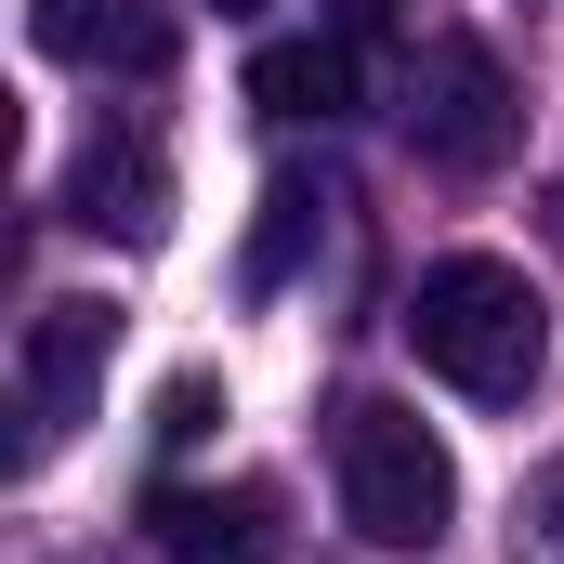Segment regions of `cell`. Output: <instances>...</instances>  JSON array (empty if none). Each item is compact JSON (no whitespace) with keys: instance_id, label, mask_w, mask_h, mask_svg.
<instances>
[{"instance_id":"cell-9","label":"cell","mask_w":564,"mask_h":564,"mask_svg":"<svg viewBox=\"0 0 564 564\" xmlns=\"http://www.w3.org/2000/svg\"><path fill=\"white\" fill-rule=\"evenodd\" d=\"M315 210H328L315 184H263V224H250V250H237V289H250V302H276V289L315 263Z\"/></svg>"},{"instance_id":"cell-7","label":"cell","mask_w":564,"mask_h":564,"mask_svg":"<svg viewBox=\"0 0 564 564\" xmlns=\"http://www.w3.org/2000/svg\"><path fill=\"white\" fill-rule=\"evenodd\" d=\"M144 539L171 564H276V486H144Z\"/></svg>"},{"instance_id":"cell-2","label":"cell","mask_w":564,"mask_h":564,"mask_svg":"<svg viewBox=\"0 0 564 564\" xmlns=\"http://www.w3.org/2000/svg\"><path fill=\"white\" fill-rule=\"evenodd\" d=\"M328 473H341V525H355L368 552H433V539L459 525V459H446L433 421L394 408V394L328 408Z\"/></svg>"},{"instance_id":"cell-11","label":"cell","mask_w":564,"mask_h":564,"mask_svg":"<svg viewBox=\"0 0 564 564\" xmlns=\"http://www.w3.org/2000/svg\"><path fill=\"white\" fill-rule=\"evenodd\" d=\"M552 237H564V171H552Z\"/></svg>"},{"instance_id":"cell-5","label":"cell","mask_w":564,"mask_h":564,"mask_svg":"<svg viewBox=\"0 0 564 564\" xmlns=\"http://www.w3.org/2000/svg\"><path fill=\"white\" fill-rule=\"evenodd\" d=\"M53 210H66L79 237H119V250H158V237H171V158H158L144 132H93L79 158H66Z\"/></svg>"},{"instance_id":"cell-8","label":"cell","mask_w":564,"mask_h":564,"mask_svg":"<svg viewBox=\"0 0 564 564\" xmlns=\"http://www.w3.org/2000/svg\"><path fill=\"white\" fill-rule=\"evenodd\" d=\"M250 106L263 119H341L355 106V40H263L250 53Z\"/></svg>"},{"instance_id":"cell-6","label":"cell","mask_w":564,"mask_h":564,"mask_svg":"<svg viewBox=\"0 0 564 564\" xmlns=\"http://www.w3.org/2000/svg\"><path fill=\"white\" fill-rule=\"evenodd\" d=\"M26 40L53 66H93V79H171V53H184L171 0H40Z\"/></svg>"},{"instance_id":"cell-10","label":"cell","mask_w":564,"mask_h":564,"mask_svg":"<svg viewBox=\"0 0 564 564\" xmlns=\"http://www.w3.org/2000/svg\"><path fill=\"white\" fill-rule=\"evenodd\" d=\"M210 421H224V381H210V368H171V381H158V446H197Z\"/></svg>"},{"instance_id":"cell-12","label":"cell","mask_w":564,"mask_h":564,"mask_svg":"<svg viewBox=\"0 0 564 564\" xmlns=\"http://www.w3.org/2000/svg\"><path fill=\"white\" fill-rule=\"evenodd\" d=\"M210 13H263V0H210Z\"/></svg>"},{"instance_id":"cell-3","label":"cell","mask_w":564,"mask_h":564,"mask_svg":"<svg viewBox=\"0 0 564 564\" xmlns=\"http://www.w3.org/2000/svg\"><path fill=\"white\" fill-rule=\"evenodd\" d=\"M408 144L433 171H499L512 158V79H499L486 40H421V66H408Z\"/></svg>"},{"instance_id":"cell-4","label":"cell","mask_w":564,"mask_h":564,"mask_svg":"<svg viewBox=\"0 0 564 564\" xmlns=\"http://www.w3.org/2000/svg\"><path fill=\"white\" fill-rule=\"evenodd\" d=\"M106 355H119V302H40V315H26V355H13V368H26L13 473H40V459H53V433L106 394Z\"/></svg>"},{"instance_id":"cell-1","label":"cell","mask_w":564,"mask_h":564,"mask_svg":"<svg viewBox=\"0 0 564 564\" xmlns=\"http://www.w3.org/2000/svg\"><path fill=\"white\" fill-rule=\"evenodd\" d=\"M408 341H421V368L446 394L512 408V394L539 381V355H552V302L525 289V263H499V250H446V263L408 289Z\"/></svg>"}]
</instances>
